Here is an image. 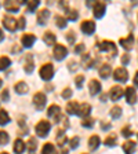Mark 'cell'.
Listing matches in <instances>:
<instances>
[{
	"instance_id": "cell-47",
	"label": "cell",
	"mask_w": 138,
	"mask_h": 154,
	"mask_svg": "<svg viewBox=\"0 0 138 154\" xmlns=\"http://www.w3.org/2000/svg\"><path fill=\"white\" fill-rule=\"evenodd\" d=\"M120 59H122V63H123V65H127V63L130 62V55H129V54H123Z\"/></svg>"
},
{
	"instance_id": "cell-16",
	"label": "cell",
	"mask_w": 138,
	"mask_h": 154,
	"mask_svg": "<svg viewBox=\"0 0 138 154\" xmlns=\"http://www.w3.org/2000/svg\"><path fill=\"white\" fill-rule=\"evenodd\" d=\"M21 4H26V2H19V3H17V2H4V8L10 13H15L19 10Z\"/></svg>"
},
{
	"instance_id": "cell-20",
	"label": "cell",
	"mask_w": 138,
	"mask_h": 154,
	"mask_svg": "<svg viewBox=\"0 0 138 154\" xmlns=\"http://www.w3.org/2000/svg\"><path fill=\"white\" fill-rule=\"evenodd\" d=\"M101 140H100V136L98 135H93V136H90V139H88V149L90 150H97L98 149V146H100Z\"/></svg>"
},
{
	"instance_id": "cell-15",
	"label": "cell",
	"mask_w": 138,
	"mask_h": 154,
	"mask_svg": "<svg viewBox=\"0 0 138 154\" xmlns=\"http://www.w3.org/2000/svg\"><path fill=\"white\" fill-rule=\"evenodd\" d=\"M21 42H22V45H24V47L30 48L33 44H35L36 37H35V35H32V33H26V35H24V36H22Z\"/></svg>"
},
{
	"instance_id": "cell-27",
	"label": "cell",
	"mask_w": 138,
	"mask_h": 154,
	"mask_svg": "<svg viewBox=\"0 0 138 154\" xmlns=\"http://www.w3.org/2000/svg\"><path fill=\"white\" fill-rule=\"evenodd\" d=\"M25 143H24L21 139H17L15 142H14V151H15L17 154H22L24 150H25Z\"/></svg>"
},
{
	"instance_id": "cell-50",
	"label": "cell",
	"mask_w": 138,
	"mask_h": 154,
	"mask_svg": "<svg viewBox=\"0 0 138 154\" xmlns=\"http://www.w3.org/2000/svg\"><path fill=\"white\" fill-rule=\"evenodd\" d=\"M4 40V33H3V30L0 29V42H3Z\"/></svg>"
},
{
	"instance_id": "cell-6",
	"label": "cell",
	"mask_w": 138,
	"mask_h": 154,
	"mask_svg": "<svg viewBox=\"0 0 138 154\" xmlns=\"http://www.w3.org/2000/svg\"><path fill=\"white\" fill-rule=\"evenodd\" d=\"M113 77H115V80L120 81V83H126L129 79V72L124 67H116V70L113 72Z\"/></svg>"
},
{
	"instance_id": "cell-22",
	"label": "cell",
	"mask_w": 138,
	"mask_h": 154,
	"mask_svg": "<svg viewBox=\"0 0 138 154\" xmlns=\"http://www.w3.org/2000/svg\"><path fill=\"white\" fill-rule=\"evenodd\" d=\"M77 112H79V103L72 100V102H68L66 105V113L68 114H76L77 116Z\"/></svg>"
},
{
	"instance_id": "cell-43",
	"label": "cell",
	"mask_w": 138,
	"mask_h": 154,
	"mask_svg": "<svg viewBox=\"0 0 138 154\" xmlns=\"http://www.w3.org/2000/svg\"><path fill=\"white\" fill-rule=\"evenodd\" d=\"M122 135L124 136V138H130V136L133 135L131 128H130V127H124V128L122 129Z\"/></svg>"
},
{
	"instance_id": "cell-13",
	"label": "cell",
	"mask_w": 138,
	"mask_h": 154,
	"mask_svg": "<svg viewBox=\"0 0 138 154\" xmlns=\"http://www.w3.org/2000/svg\"><path fill=\"white\" fill-rule=\"evenodd\" d=\"M48 18H50V11H48L47 8H43L37 13V23L39 25H42V26L46 25Z\"/></svg>"
},
{
	"instance_id": "cell-7",
	"label": "cell",
	"mask_w": 138,
	"mask_h": 154,
	"mask_svg": "<svg viewBox=\"0 0 138 154\" xmlns=\"http://www.w3.org/2000/svg\"><path fill=\"white\" fill-rule=\"evenodd\" d=\"M47 116L50 117V119H53L54 121H59V119H61V107L57 105H53L48 107L47 110Z\"/></svg>"
},
{
	"instance_id": "cell-10",
	"label": "cell",
	"mask_w": 138,
	"mask_h": 154,
	"mask_svg": "<svg viewBox=\"0 0 138 154\" xmlns=\"http://www.w3.org/2000/svg\"><path fill=\"white\" fill-rule=\"evenodd\" d=\"M3 26L7 29V30H10V32H14L17 29V19H14L13 17H4L3 18Z\"/></svg>"
},
{
	"instance_id": "cell-3",
	"label": "cell",
	"mask_w": 138,
	"mask_h": 154,
	"mask_svg": "<svg viewBox=\"0 0 138 154\" xmlns=\"http://www.w3.org/2000/svg\"><path fill=\"white\" fill-rule=\"evenodd\" d=\"M54 76V66L53 63H44L40 67V77L44 81H50Z\"/></svg>"
},
{
	"instance_id": "cell-46",
	"label": "cell",
	"mask_w": 138,
	"mask_h": 154,
	"mask_svg": "<svg viewBox=\"0 0 138 154\" xmlns=\"http://www.w3.org/2000/svg\"><path fill=\"white\" fill-rule=\"evenodd\" d=\"M84 50H86L84 44H77L76 47H75V52H76V54H83Z\"/></svg>"
},
{
	"instance_id": "cell-41",
	"label": "cell",
	"mask_w": 138,
	"mask_h": 154,
	"mask_svg": "<svg viewBox=\"0 0 138 154\" xmlns=\"http://www.w3.org/2000/svg\"><path fill=\"white\" fill-rule=\"evenodd\" d=\"M75 84H76L77 88H82L83 84H84V76H82V74L76 76V79H75Z\"/></svg>"
},
{
	"instance_id": "cell-45",
	"label": "cell",
	"mask_w": 138,
	"mask_h": 154,
	"mask_svg": "<svg viewBox=\"0 0 138 154\" xmlns=\"http://www.w3.org/2000/svg\"><path fill=\"white\" fill-rule=\"evenodd\" d=\"M17 28L18 29L25 28V18H24V17H19L18 18V21H17Z\"/></svg>"
},
{
	"instance_id": "cell-51",
	"label": "cell",
	"mask_w": 138,
	"mask_h": 154,
	"mask_svg": "<svg viewBox=\"0 0 138 154\" xmlns=\"http://www.w3.org/2000/svg\"><path fill=\"white\" fill-rule=\"evenodd\" d=\"M2 83H3V81H2V79H0V87H2Z\"/></svg>"
},
{
	"instance_id": "cell-42",
	"label": "cell",
	"mask_w": 138,
	"mask_h": 154,
	"mask_svg": "<svg viewBox=\"0 0 138 154\" xmlns=\"http://www.w3.org/2000/svg\"><path fill=\"white\" fill-rule=\"evenodd\" d=\"M66 38H68V43H69V44H75V42H76V36H75L73 32H68Z\"/></svg>"
},
{
	"instance_id": "cell-36",
	"label": "cell",
	"mask_w": 138,
	"mask_h": 154,
	"mask_svg": "<svg viewBox=\"0 0 138 154\" xmlns=\"http://www.w3.org/2000/svg\"><path fill=\"white\" fill-rule=\"evenodd\" d=\"M55 23H57V26L59 29H64L66 26V18H64L61 15H57L55 17Z\"/></svg>"
},
{
	"instance_id": "cell-35",
	"label": "cell",
	"mask_w": 138,
	"mask_h": 154,
	"mask_svg": "<svg viewBox=\"0 0 138 154\" xmlns=\"http://www.w3.org/2000/svg\"><path fill=\"white\" fill-rule=\"evenodd\" d=\"M116 142H117V136H116L115 134L109 135V136H108V138L105 139V144H106V146H109V147H112V146H115V144H116Z\"/></svg>"
},
{
	"instance_id": "cell-24",
	"label": "cell",
	"mask_w": 138,
	"mask_h": 154,
	"mask_svg": "<svg viewBox=\"0 0 138 154\" xmlns=\"http://www.w3.org/2000/svg\"><path fill=\"white\" fill-rule=\"evenodd\" d=\"M28 91H29V87H28V84H26L25 81H19V83L15 84V92L17 94L24 95V94H26Z\"/></svg>"
},
{
	"instance_id": "cell-12",
	"label": "cell",
	"mask_w": 138,
	"mask_h": 154,
	"mask_svg": "<svg viewBox=\"0 0 138 154\" xmlns=\"http://www.w3.org/2000/svg\"><path fill=\"white\" fill-rule=\"evenodd\" d=\"M123 94H124V90H123L120 85H115L111 88V92H109V96L112 100H119L120 98L123 96Z\"/></svg>"
},
{
	"instance_id": "cell-19",
	"label": "cell",
	"mask_w": 138,
	"mask_h": 154,
	"mask_svg": "<svg viewBox=\"0 0 138 154\" xmlns=\"http://www.w3.org/2000/svg\"><path fill=\"white\" fill-rule=\"evenodd\" d=\"M91 113V106L88 103H83V105H79V112H77V116L80 117H88Z\"/></svg>"
},
{
	"instance_id": "cell-52",
	"label": "cell",
	"mask_w": 138,
	"mask_h": 154,
	"mask_svg": "<svg viewBox=\"0 0 138 154\" xmlns=\"http://www.w3.org/2000/svg\"><path fill=\"white\" fill-rule=\"evenodd\" d=\"M0 154H8V153H0Z\"/></svg>"
},
{
	"instance_id": "cell-48",
	"label": "cell",
	"mask_w": 138,
	"mask_h": 154,
	"mask_svg": "<svg viewBox=\"0 0 138 154\" xmlns=\"http://www.w3.org/2000/svg\"><path fill=\"white\" fill-rule=\"evenodd\" d=\"M0 98H2V100H4V102H6V100H8V99H10V94H8V91L4 90L3 92H2V96H0Z\"/></svg>"
},
{
	"instance_id": "cell-32",
	"label": "cell",
	"mask_w": 138,
	"mask_h": 154,
	"mask_svg": "<svg viewBox=\"0 0 138 154\" xmlns=\"http://www.w3.org/2000/svg\"><path fill=\"white\" fill-rule=\"evenodd\" d=\"M10 122V116L6 110H0V125H6Z\"/></svg>"
},
{
	"instance_id": "cell-29",
	"label": "cell",
	"mask_w": 138,
	"mask_h": 154,
	"mask_svg": "<svg viewBox=\"0 0 138 154\" xmlns=\"http://www.w3.org/2000/svg\"><path fill=\"white\" fill-rule=\"evenodd\" d=\"M57 143L59 146V149L64 147L65 143H66V136H65L64 131H58V135H57Z\"/></svg>"
},
{
	"instance_id": "cell-18",
	"label": "cell",
	"mask_w": 138,
	"mask_h": 154,
	"mask_svg": "<svg viewBox=\"0 0 138 154\" xmlns=\"http://www.w3.org/2000/svg\"><path fill=\"white\" fill-rule=\"evenodd\" d=\"M88 90H90V95H97L101 91V83L98 80H91L88 83Z\"/></svg>"
},
{
	"instance_id": "cell-4",
	"label": "cell",
	"mask_w": 138,
	"mask_h": 154,
	"mask_svg": "<svg viewBox=\"0 0 138 154\" xmlns=\"http://www.w3.org/2000/svg\"><path fill=\"white\" fill-rule=\"evenodd\" d=\"M46 100H47V98H46V95L43 92H36L35 95H33V105H35V107L37 110L44 109Z\"/></svg>"
},
{
	"instance_id": "cell-40",
	"label": "cell",
	"mask_w": 138,
	"mask_h": 154,
	"mask_svg": "<svg viewBox=\"0 0 138 154\" xmlns=\"http://www.w3.org/2000/svg\"><path fill=\"white\" fill-rule=\"evenodd\" d=\"M79 143H80V139L77 138V136H73V138L69 140V147H71V149H77Z\"/></svg>"
},
{
	"instance_id": "cell-30",
	"label": "cell",
	"mask_w": 138,
	"mask_h": 154,
	"mask_svg": "<svg viewBox=\"0 0 138 154\" xmlns=\"http://www.w3.org/2000/svg\"><path fill=\"white\" fill-rule=\"evenodd\" d=\"M42 154H55V146L53 143H46L42 149Z\"/></svg>"
},
{
	"instance_id": "cell-28",
	"label": "cell",
	"mask_w": 138,
	"mask_h": 154,
	"mask_svg": "<svg viewBox=\"0 0 138 154\" xmlns=\"http://www.w3.org/2000/svg\"><path fill=\"white\" fill-rule=\"evenodd\" d=\"M39 4H40V2H37V0H30V2H28V3H26V13H33L39 7Z\"/></svg>"
},
{
	"instance_id": "cell-31",
	"label": "cell",
	"mask_w": 138,
	"mask_h": 154,
	"mask_svg": "<svg viewBox=\"0 0 138 154\" xmlns=\"http://www.w3.org/2000/svg\"><path fill=\"white\" fill-rule=\"evenodd\" d=\"M25 147H28V151L30 154L32 153H35V150H36V147H37V143H36V139L35 138H30L28 140V143L25 144Z\"/></svg>"
},
{
	"instance_id": "cell-49",
	"label": "cell",
	"mask_w": 138,
	"mask_h": 154,
	"mask_svg": "<svg viewBox=\"0 0 138 154\" xmlns=\"http://www.w3.org/2000/svg\"><path fill=\"white\" fill-rule=\"evenodd\" d=\"M134 84L138 87V72L135 73V76H134Z\"/></svg>"
},
{
	"instance_id": "cell-34",
	"label": "cell",
	"mask_w": 138,
	"mask_h": 154,
	"mask_svg": "<svg viewBox=\"0 0 138 154\" xmlns=\"http://www.w3.org/2000/svg\"><path fill=\"white\" fill-rule=\"evenodd\" d=\"M120 116H122V107L120 106H113L111 109V117L112 119H119Z\"/></svg>"
},
{
	"instance_id": "cell-25",
	"label": "cell",
	"mask_w": 138,
	"mask_h": 154,
	"mask_svg": "<svg viewBox=\"0 0 138 154\" xmlns=\"http://www.w3.org/2000/svg\"><path fill=\"white\" fill-rule=\"evenodd\" d=\"M123 150L126 154H133L135 151V142L133 140H127L123 143Z\"/></svg>"
},
{
	"instance_id": "cell-23",
	"label": "cell",
	"mask_w": 138,
	"mask_h": 154,
	"mask_svg": "<svg viewBox=\"0 0 138 154\" xmlns=\"http://www.w3.org/2000/svg\"><path fill=\"white\" fill-rule=\"evenodd\" d=\"M43 40H44V43L47 45H55V35L53 32H46L44 35H43Z\"/></svg>"
},
{
	"instance_id": "cell-37",
	"label": "cell",
	"mask_w": 138,
	"mask_h": 154,
	"mask_svg": "<svg viewBox=\"0 0 138 154\" xmlns=\"http://www.w3.org/2000/svg\"><path fill=\"white\" fill-rule=\"evenodd\" d=\"M66 18L71 19V21H76L79 18V13L76 10H66Z\"/></svg>"
},
{
	"instance_id": "cell-9",
	"label": "cell",
	"mask_w": 138,
	"mask_h": 154,
	"mask_svg": "<svg viewBox=\"0 0 138 154\" xmlns=\"http://www.w3.org/2000/svg\"><path fill=\"white\" fill-rule=\"evenodd\" d=\"M68 55V50L65 45L62 44H55L54 45V58L55 59H58V61H61V59H64L65 57Z\"/></svg>"
},
{
	"instance_id": "cell-33",
	"label": "cell",
	"mask_w": 138,
	"mask_h": 154,
	"mask_svg": "<svg viewBox=\"0 0 138 154\" xmlns=\"http://www.w3.org/2000/svg\"><path fill=\"white\" fill-rule=\"evenodd\" d=\"M10 65H11V61H10L8 57H2L0 58V70H6Z\"/></svg>"
},
{
	"instance_id": "cell-38",
	"label": "cell",
	"mask_w": 138,
	"mask_h": 154,
	"mask_svg": "<svg viewBox=\"0 0 138 154\" xmlns=\"http://www.w3.org/2000/svg\"><path fill=\"white\" fill-rule=\"evenodd\" d=\"M10 140V136L6 131H0V146H3V144L8 143Z\"/></svg>"
},
{
	"instance_id": "cell-11",
	"label": "cell",
	"mask_w": 138,
	"mask_h": 154,
	"mask_svg": "<svg viewBox=\"0 0 138 154\" xmlns=\"http://www.w3.org/2000/svg\"><path fill=\"white\" fill-rule=\"evenodd\" d=\"M80 29L84 35H91V33H94V30H95V23H94L93 21H83L80 25Z\"/></svg>"
},
{
	"instance_id": "cell-39",
	"label": "cell",
	"mask_w": 138,
	"mask_h": 154,
	"mask_svg": "<svg viewBox=\"0 0 138 154\" xmlns=\"http://www.w3.org/2000/svg\"><path fill=\"white\" fill-rule=\"evenodd\" d=\"M82 125L86 127V128H91V127L94 125V120L90 119V117H84L83 121H82Z\"/></svg>"
},
{
	"instance_id": "cell-2",
	"label": "cell",
	"mask_w": 138,
	"mask_h": 154,
	"mask_svg": "<svg viewBox=\"0 0 138 154\" xmlns=\"http://www.w3.org/2000/svg\"><path fill=\"white\" fill-rule=\"evenodd\" d=\"M35 129H36V134H37L40 138H46L48 135V132H50V129H51V124L48 121H46V120H42V121L37 122Z\"/></svg>"
},
{
	"instance_id": "cell-17",
	"label": "cell",
	"mask_w": 138,
	"mask_h": 154,
	"mask_svg": "<svg viewBox=\"0 0 138 154\" xmlns=\"http://www.w3.org/2000/svg\"><path fill=\"white\" fill-rule=\"evenodd\" d=\"M33 67H35V63H33L32 55H26L25 61H24V70H25L28 74H30L33 72Z\"/></svg>"
},
{
	"instance_id": "cell-1",
	"label": "cell",
	"mask_w": 138,
	"mask_h": 154,
	"mask_svg": "<svg viewBox=\"0 0 138 154\" xmlns=\"http://www.w3.org/2000/svg\"><path fill=\"white\" fill-rule=\"evenodd\" d=\"M97 48H98L101 52H105L106 55H109L111 58L116 57V54H117V47H116V44L113 42H109V40L100 42L97 44Z\"/></svg>"
},
{
	"instance_id": "cell-21",
	"label": "cell",
	"mask_w": 138,
	"mask_h": 154,
	"mask_svg": "<svg viewBox=\"0 0 138 154\" xmlns=\"http://www.w3.org/2000/svg\"><path fill=\"white\" fill-rule=\"evenodd\" d=\"M111 73H112V67H111V65H108V63L102 65V66L100 67V70H98V74H100L102 79H108V77L111 76Z\"/></svg>"
},
{
	"instance_id": "cell-53",
	"label": "cell",
	"mask_w": 138,
	"mask_h": 154,
	"mask_svg": "<svg viewBox=\"0 0 138 154\" xmlns=\"http://www.w3.org/2000/svg\"><path fill=\"white\" fill-rule=\"evenodd\" d=\"M84 154H86V153H84Z\"/></svg>"
},
{
	"instance_id": "cell-8",
	"label": "cell",
	"mask_w": 138,
	"mask_h": 154,
	"mask_svg": "<svg viewBox=\"0 0 138 154\" xmlns=\"http://www.w3.org/2000/svg\"><path fill=\"white\" fill-rule=\"evenodd\" d=\"M124 95H126V102L130 105H134L137 102V91L134 90V87H127L124 90Z\"/></svg>"
},
{
	"instance_id": "cell-14",
	"label": "cell",
	"mask_w": 138,
	"mask_h": 154,
	"mask_svg": "<svg viewBox=\"0 0 138 154\" xmlns=\"http://www.w3.org/2000/svg\"><path fill=\"white\" fill-rule=\"evenodd\" d=\"M119 44L122 45L124 50H131L133 45H134V36L129 35L127 37H123L119 40Z\"/></svg>"
},
{
	"instance_id": "cell-26",
	"label": "cell",
	"mask_w": 138,
	"mask_h": 154,
	"mask_svg": "<svg viewBox=\"0 0 138 154\" xmlns=\"http://www.w3.org/2000/svg\"><path fill=\"white\" fill-rule=\"evenodd\" d=\"M82 63H83L84 69H90V67L93 66V63H94L91 55L90 54H84L83 57H82Z\"/></svg>"
},
{
	"instance_id": "cell-5",
	"label": "cell",
	"mask_w": 138,
	"mask_h": 154,
	"mask_svg": "<svg viewBox=\"0 0 138 154\" xmlns=\"http://www.w3.org/2000/svg\"><path fill=\"white\" fill-rule=\"evenodd\" d=\"M105 11H106V4L104 3V2H97V3H94L93 6V14L95 18H102L104 15H105Z\"/></svg>"
},
{
	"instance_id": "cell-44",
	"label": "cell",
	"mask_w": 138,
	"mask_h": 154,
	"mask_svg": "<svg viewBox=\"0 0 138 154\" xmlns=\"http://www.w3.org/2000/svg\"><path fill=\"white\" fill-rule=\"evenodd\" d=\"M71 96H72V90L71 88H65V90L62 91V98H64V99H69Z\"/></svg>"
}]
</instances>
